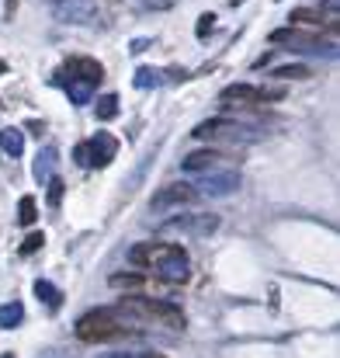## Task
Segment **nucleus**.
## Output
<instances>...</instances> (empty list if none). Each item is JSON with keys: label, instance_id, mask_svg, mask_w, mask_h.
Returning <instances> with one entry per match:
<instances>
[{"label": "nucleus", "instance_id": "1a4fd4ad", "mask_svg": "<svg viewBox=\"0 0 340 358\" xmlns=\"http://www.w3.org/2000/svg\"><path fill=\"white\" fill-rule=\"evenodd\" d=\"M278 98H281V91H264V87H250V84H232L223 91L226 105H267Z\"/></svg>", "mask_w": 340, "mask_h": 358}, {"label": "nucleus", "instance_id": "9d476101", "mask_svg": "<svg viewBox=\"0 0 340 358\" xmlns=\"http://www.w3.org/2000/svg\"><path fill=\"white\" fill-rule=\"evenodd\" d=\"M271 42H278V45H285V49H316V45H313L316 35H302V31H295V28H281V31H274Z\"/></svg>", "mask_w": 340, "mask_h": 358}, {"label": "nucleus", "instance_id": "f03ea898", "mask_svg": "<svg viewBox=\"0 0 340 358\" xmlns=\"http://www.w3.org/2000/svg\"><path fill=\"white\" fill-rule=\"evenodd\" d=\"M118 313L132 317V320H146V324H163L170 331L184 327V313L174 303H160V299H146V296H125L118 299Z\"/></svg>", "mask_w": 340, "mask_h": 358}, {"label": "nucleus", "instance_id": "0eeeda50", "mask_svg": "<svg viewBox=\"0 0 340 358\" xmlns=\"http://www.w3.org/2000/svg\"><path fill=\"white\" fill-rule=\"evenodd\" d=\"M174 230H188L195 237H212L219 230V216L216 213H202V216H177L170 223L160 227V234H174Z\"/></svg>", "mask_w": 340, "mask_h": 358}, {"label": "nucleus", "instance_id": "39448f33", "mask_svg": "<svg viewBox=\"0 0 340 358\" xmlns=\"http://www.w3.org/2000/svg\"><path fill=\"white\" fill-rule=\"evenodd\" d=\"M195 139H229V143H253V139H260V132H253V129H246V125H239V122H232V119H209V122H202V125L195 129Z\"/></svg>", "mask_w": 340, "mask_h": 358}, {"label": "nucleus", "instance_id": "2eb2a0df", "mask_svg": "<svg viewBox=\"0 0 340 358\" xmlns=\"http://www.w3.org/2000/svg\"><path fill=\"white\" fill-rule=\"evenodd\" d=\"M236 188H239V178H236V174H223V178H216V185L209 181L202 192H205V195H229V192H236ZM202 192H198V195H202Z\"/></svg>", "mask_w": 340, "mask_h": 358}, {"label": "nucleus", "instance_id": "4468645a", "mask_svg": "<svg viewBox=\"0 0 340 358\" xmlns=\"http://www.w3.org/2000/svg\"><path fill=\"white\" fill-rule=\"evenodd\" d=\"M35 296H38V299L49 306V310H59V306H63V296H59V289H56L52 282H45V278H38V282H35Z\"/></svg>", "mask_w": 340, "mask_h": 358}, {"label": "nucleus", "instance_id": "f3484780", "mask_svg": "<svg viewBox=\"0 0 340 358\" xmlns=\"http://www.w3.org/2000/svg\"><path fill=\"white\" fill-rule=\"evenodd\" d=\"M292 24H302V28H323V14L309 10V7H299L292 10Z\"/></svg>", "mask_w": 340, "mask_h": 358}, {"label": "nucleus", "instance_id": "423d86ee", "mask_svg": "<svg viewBox=\"0 0 340 358\" xmlns=\"http://www.w3.org/2000/svg\"><path fill=\"white\" fill-rule=\"evenodd\" d=\"M114 153H118V139H114L112 132H98L94 139H87V143L77 146V160L84 167H108L114 160Z\"/></svg>", "mask_w": 340, "mask_h": 358}, {"label": "nucleus", "instance_id": "9b49d317", "mask_svg": "<svg viewBox=\"0 0 340 358\" xmlns=\"http://www.w3.org/2000/svg\"><path fill=\"white\" fill-rule=\"evenodd\" d=\"M216 160H219V153L216 150H195V153H188L184 157V174H198V171H209V167H216Z\"/></svg>", "mask_w": 340, "mask_h": 358}, {"label": "nucleus", "instance_id": "a878e982", "mask_svg": "<svg viewBox=\"0 0 340 358\" xmlns=\"http://www.w3.org/2000/svg\"><path fill=\"white\" fill-rule=\"evenodd\" d=\"M3 73H7V63H3V59H0V77H3Z\"/></svg>", "mask_w": 340, "mask_h": 358}, {"label": "nucleus", "instance_id": "ddd939ff", "mask_svg": "<svg viewBox=\"0 0 340 358\" xmlns=\"http://www.w3.org/2000/svg\"><path fill=\"white\" fill-rule=\"evenodd\" d=\"M21 320H24V306H21L17 299L0 306V327H3V331H14V327H21Z\"/></svg>", "mask_w": 340, "mask_h": 358}, {"label": "nucleus", "instance_id": "7ed1b4c3", "mask_svg": "<svg viewBox=\"0 0 340 358\" xmlns=\"http://www.w3.org/2000/svg\"><path fill=\"white\" fill-rule=\"evenodd\" d=\"M77 338L80 341H87V345H101V341H118V338H125L128 331L114 320L108 310H91V313H84L80 320H77Z\"/></svg>", "mask_w": 340, "mask_h": 358}, {"label": "nucleus", "instance_id": "bb28decb", "mask_svg": "<svg viewBox=\"0 0 340 358\" xmlns=\"http://www.w3.org/2000/svg\"><path fill=\"white\" fill-rule=\"evenodd\" d=\"M0 358H14V352H3V355H0Z\"/></svg>", "mask_w": 340, "mask_h": 358}, {"label": "nucleus", "instance_id": "cd10ccee", "mask_svg": "<svg viewBox=\"0 0 340 358\" xmlns=\"http://www.w3.org/2000/svg\"><path fill=\"white\" fill-rule=\"evenodd\" d=\"M232 3H239V0H232Z\"/></svg>", "mask_w": 340, "mask_h": 358}, {"label": "nucleus", "instance_id": "b1692460", "mask_svg": "<svg viewBox=\"0 0 340 358\" xmlns=\"http://www.w3.org/2000/svg\"><path fill=\"white\" fill-rule=\"evenodd\" d=\"M156 84V70H139L135 73V87H153Z\"/></svg>", "mask_w": 340, "mask_h": 358}, {"label": "nucleus", "instance_id": "dca6fc26", "mask_svg": "<svg viewBox=\"0 0 340 358\" xmlns=\"http://www.w3.org/2000/svg\"><path fill=\"white\" fill-rule=\"evenodd\" d=\"M35 220H38V202H35L31 195H24V199L17 202V223H21V227H31Z\"/></svg>", "mask_w": 340, "mask_h": 358}, {"label": "nucleus", "instance_id": "4be33fe9", "mask_svg": "<svg viewBox=\"0 0 340 358\" xmlns=\"http://www.w3.org/2000/svg\"><path fill=\"white\" fill-rule=\"evenodd\" d=\"M42 243H45V237H42V234H28V237H24V243H21L17 250H21V254H35Z\"/></svg>", "mask_w": 340, "mask_h": 358}, {"label": "nucleus", "instance_id": "aec40b11", "mask_svg": "<svg viewBox=\"0 0 340 358\" xmlns=\"http://www.w3.org/2000/svg\"><path fill=\"white\" fill-rule=\"evenodd\" d=\"M94 115L101 122H112L118 115V94H105L101 101H98V108H94Z\"/></svg>", "mask_w": 340, "mask_h": 358}, {"label": "nucleus", "instance_id": "412c9836", "mask_svg": "<svg viewBox=\"0 0 340 358\" xmlns=\"http://www.w3.org/2000/svg\"><path fill=\"white\" fill-rule=\"evenodd\" d=\"M98 358H163V355L146 352V348H118V352H105V355H98Z\"/></svg>", "mask_w": 340, "mask_h": 358}, {"label": "nucleus", "instance_id": "393cba45", "mask_svg": "<svg viewBox=\"0 0 340 358\" xmlns=\"http://www.w3.org/2000/svg\"><path fill=\"white\" fill-rule=\"evenodd\" d=\"M212 24H216V17H212V14H205V17L198 21V35H209V28H212Z\"/></svg>", "mask_w": 340, "mask_h": 358}, {"label": "nucleus", "instance_id": "f257e3e1", "mask_svg": "<svg viewBox=\"0 0 340 358\" xmlns=\"http://www.w3.org/2000/svg\"><path fill=\"white\" fill-rule=\"evenodd\" d=\"M132 261L153 268L156 278H160V282H170V285H184V282L191 278L188 254H184V247H177V243H163V240L139 243V247H132Z\"/></svg>", "mask_w": 340, "mask_h": 358}, {"label": "nucleus", "instance_id": "a211bd4d", "mask_svg": "<svg viewBox=\"0 0 340 358\" xmlns=\"http://www.w3.org/2000/svg\"><path fill=\"white\" fill-rule=\"evenodd\" d=\"M142 285H146V278H142V275H132V271L112 275V289H132V292H139Z\"/></svg>", "mask_w": 340, "mask_h": 358}, {"label": "nucleus", "instance_id": "f8f14e48", "mask_svg": "<svg viewBox=\"0 0 340 358\" xmlns=\"http://www.w3.org/2000/svg\"><path fill=\"white\" fill-rule=\"evenodd\" d=\"M0 150L7 157H21L24 153V136L21 129H0Z\"/></svg>", "mask_w": 340, "mask_h": 358}, {"label": "nucleus", "instance_id": "6ab92c4d", "mask_svg": "<svg viewBox=\"0 0 340 358\" xmlns=\"http://www.w3.org/2000/svg\"><path fill=\"white\" fill-rule=\"evenodd\" d=\"M274 77H281V80H306L309 77V66H302V63H288V66H278V70H271Z\"/></svg>", "mask_w": 340, "mask_h": 358}, {"label": "nucleus", "instance_id": "20e7f679", "mask_svg": "<svg viewBox=\"0 0 340 358\" xmlns=\"http://www.w3.org/2000/svg\"><path fill=\"white\" fill-rule=\"evenodd\" d=\"M63 70L73 77V84H70V101H77V105H84L87 94H91V91L101 84V77H105V66H101L98 59H91V56H73Z\"/></svg>", "mask_w": 340, "mask_h": 358}, {"label": "nucleus", "instance_id": "6e6552de", "mask_svg": "<svg viewBox=\"0 0 340 358\" xmlns=\"http://www.w3.org/2000/svg\"><path fill=\"white\" fill-rule=\"evenodd\" d=\"M198 199V188L188 185V181H170L163 185L156 195H153V209H170V206H188Z\"/></svg>", "mask_w": 340, "mask_h": 358}, {"label": "nucleus", "instance_id": "5701e85b", "mask_svg": "<svg viewBox=\"0 0 340 358\" xmlns=\"http://www.w3.org/2000/svg\"><path fill=\"white\" fill-rule=\"evenodd\" d=\"M59 202H63V181H59V178H52V181H49V206L56 209Z\"/></svg>", "mask_w": 340, "mask_h": 358}]
</instances>
